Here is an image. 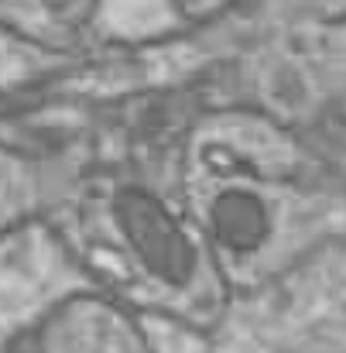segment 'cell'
Returning a JSON list of instances; mask_svg holds the SVG:
<instances>
[{
  "mask_svg": "<svg viewBox=\"0 0 346 353\" xmlns=\"http://www.w3.org/2000/svg\"><path fill=\"white\" fill-rule=\"evenodd\" d=\"M182 216L220 285L243 295L346 236V189L285 141L189 151Z\"/></svg>",
  "mask_w": 346,
  "mask_h": 353,
  "instance_id": "6da1fadb",
  "label": "cell"
},
{
  "mask_svg": "<svg viewBox=\"0 0 346 353\" xmlns=\"http://www.w3.org/2000/svg\"><path fill=\"white\" fill-rule=\"evenodd\" d=\"M213 353H346V236L233 295Z\"/></svg>",
  "mask_w": 346,
  "mask_h": 353,
  "instance_id": "7a4b0ae2",
  "label": "cell"
},
{
  "mask_svg": "<svg viewBox=\"0 0 346 353\" xmlns=\"http://www.w3.org/2000/svg\"><path fill=\"white\" fill-rule=\"evenodd\" d=\"M48 353H158V347L114 305L76 302L52 330Z\"/></svg>",
  "mask_w": 346,
  "mask_h": 353,
  "instance_id": "3957f363",
  "label": "cell"
}]
</instances>
